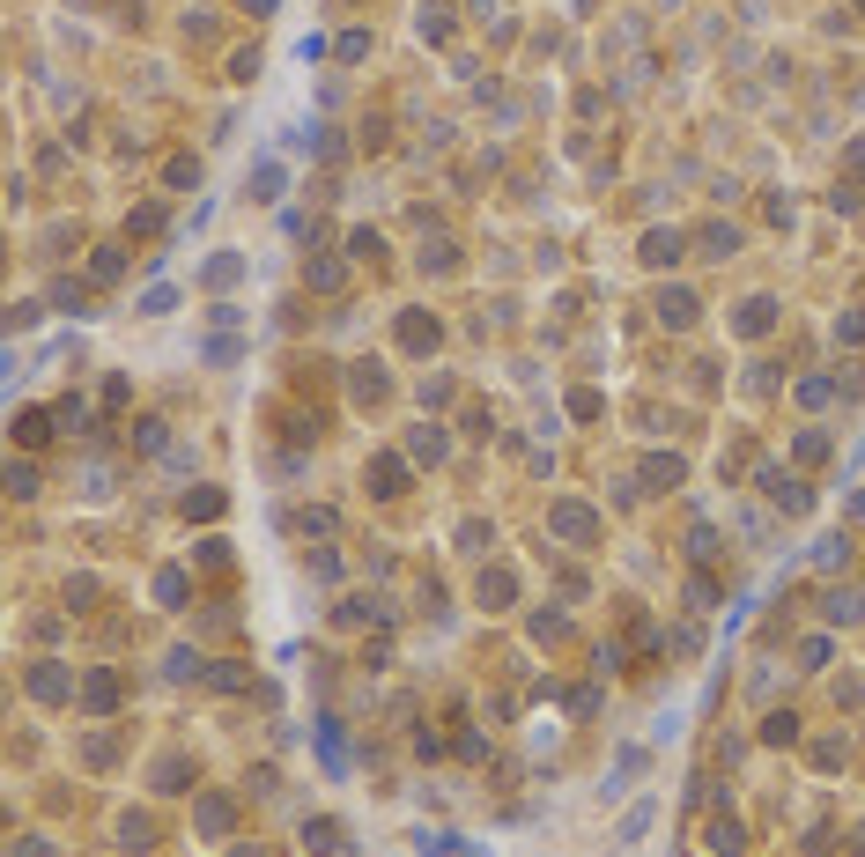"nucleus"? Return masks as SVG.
Wrapping results in <instances>:
<instances>
[{
  "instance_id": "f257e3e1",
  "label": "nucleus",
  "mask_w": 865,
  "mask_h": 857,
  "mask_svg": "<svg viewBox=\"0 0 865 857\" xmlns=\"http://www.w3.org/2000/svg\"><path fill=\"white\" fill-rule=\"evenodd\" d=\"M703 850H710V857H740V850H747V835H740V821H732V813H718V821H710V828H703Z\"/></svg>"
},
{
  "instance_id": "f03ea898",
  "label": "nucleus",
  "mask_w": 865,
  "mask_h": 857,
  "mask_svg": "<svg viewBox=\"0 0 865 857\" xmlns=\"http://www.w3.org/2000/svg\"><path fill=\"white\" fill-rule=\"evenodd\" d=\"M474 592H481V606H488V614H503V606L518 599V577H511V569H481V584H474Z\"/></svg>"
},
{
  "instance_id": "7ed1b4c3",
  "label": "nucleus",
  "mask_w": 865,
  "mask_h": 857,
  "mask_svg": "<svg viewBox=\"0 0 865 857\" xmlns=\"http://www.w3.org/2000/svg\"><path fill=\"white\" fill-rule=\"evenodd\" d=\"M193 821H200V835H215V843H222V835L237 828V806H230V798H200Z\"/></svg>"
},
{
  "instance_id": "20e7f679",
  "label": "nucleus",
  "mask_w": 865,
  "mask_h": 857,
  "mask_svg": "<svg viewBox=\"0 0 865 857\" xmlns=\"http://www.w3.org/2000/svg\"><path fill=\"white\" fill-rule=\"evenodd\" d=\"M555 532H562V540H599V518H592L585 503H555Z\"/></svg>"
},
{
  "instance_id": "39448f33",
  "label": "nucleus",
  "mask_w": 865,
  "mask_h": 857,
  "mask_svg": "<svg viewBox=\"0 0 865 857\" xmlns=\"http://www.w3.org/2000/svg\"><path fill=\"white\" fill-rule=\"evenodd\" d=\"M658 326H673V333L695 326V296L688 289H666V296H658Z\"/></svg>"
},
{
  "instance_id": "423d86ee",
  "label": "nucleus",
  "mask_w": 865,
  "mask_h": 857,
  "mask_svg": "<svg viewBox=\"0 0 865 857\" xmlns=\"http://www.w3.org/2000/svg\"><path fill=\"white\" fill-rule=\"evenodd\" d=\"M762 495H769L777 510H792V518L806 510V488H799V481H784V473H762Z\"/></svg>"
},
{
  "instance_id": "0eeeda50",
  "label": "nucleus",
  "mask_w": 865,
  "mask_h": 857,
  "mask_svg": "<svg viewBox=\"0 0 865 857\" xmlns=\"http://www.w3.org/2000/svg\"><path fill=\"white\" fill-rule=\"evenodd\" d=\"M82 702H89V710L104 717L111 702H119V673H89V680H82Z\"/></svg>"
},
{
  "instance_id": "6e6552de",
  "label": "nucleus",
  "mask_w": 865,
  "mask_h": 857,
  "mask_svg": "<svg viewBox=\"0 0 865 857\" xmlns=\"http://www.w3.org/2000/svg\"><path fill=\"white\" fill-rule=\"evenodd\" d=\"M400 481H407V466L392 459V451H385V459H370V495H400Z\"/></svg>"
},
{
  "instance_id": "1a4fd4ad",
  "label": "nucleus",
  "mask_w": 865,
  "mask_h": 857,
  "mask_svg": "<svg viewBox=\"0 0 865 857\" xmlns=\"http://www.w3.org/2000/svg\"><path fill=\"white\" fill-rule=\"evenodd\" d=\"M304 850L311 857H333V850H341V821H304Z\"/></svg>"
},
{
  "instance_id": "9d476101",
  "label": "nucleus",
  "mask_w": 865,
  "mask_h": 857,
  "mask_svg": "<svg viewBox=\"0 0 865 857\" xmlns=\"http://www.w3.org/2000/svg\"><path fill=\"white\" fill-rule=\"evenodd\" d=\"M30 688L45 695V702H67V695H74V680L60 673V665H37V673H30Z\"/></svg>"
},
{
  "instance_id": "9b49d317",
  "label": "nucleus",
  "mask_w": 865,
  "mask_h": 857,
  "mask_svg": "<svg viewBox=\"0 0 865 857\" xmlns=\"http://www.w3.org/2000/svg\"><path fill=\"white\" fill-rule=\"evenodd\" d=\"M740 252V230H732V222H710L703 230V259H732Z\"/></svg>"
},
{
  "instance_id": "f8f14e48",
  "label": "nucleus",
  "mask_w": 865,
  "mask_h": 857,
  "mask_svg": "<svg viewBox=\"0 0 865 857\" xmlns=\"http://www.w3.org/2000/svg\"><path fill=\"white\" fill-rule=\"evenodd\" d=\"M673 259H681V237H673V230H651V237H644V266H673Z\"/></svg>"
},
{
  "instance_id": "ddd939ff",
  "label": "nucleus",
  "mask_w": 865,
  "mask_h": 857,
  "mask_svg": "<svg viewBox=\"0 0 865 857\" xmlns=\"http://www.w3.org/2000/svg\"><path fill=\"white\" fill-rule=\"evenodd\" d=\"M400 340H407V348H437V318L407 311V318H400Z\"/></svg>"
},
{
  "instance_id": "4468645a",
  "label": "nucleus",
  "mask_w": 865,
  "mask_h": 857,
  "mask_svg": "<svg viewBox=\"0 0 865 857\" xmlns=\"http://www.w3.org/2000/svg\"><path fill=\"white\" fill-rule=\"evenodd\" d=\"M769 318H777V303H769V296H747L740 303V333H769Z\"/></svg>"
},
{
  "instance_id": "2eb2a0df",
  "label": "nucleus",
  "mask_w": 865,
  "mask_h": 857,
  "mask_svg": "<svg viewBox=\"0 0 865 857\" xmlns=\"http://www.w3.org/2000/svg\"><path fill=\"white\" fill-rule=\"evenodd\" d=\"M52 422H60V414H15V436H23V444H45V436H52Z\"/></svg>"
},
{
  "instance_id": "dca6fc26",
  "label": "nucleus",
  "mask_w": 865,
  "mask_h": 857,
  "mask_svg": "<svg viewBox=\"0 0 865 857\" xmlns=\"http://www.w3.org/2000/svg\"><path fill=\"white\" fill-rule=\"evenodd\" d=\"M792 732H799V717H792V710H769V717H762V739H769V747H784Z\"/></svg>"
},
{
  "instance_id": "f3484780",
  "label": "nucleus",
  "mask_w": 865,
  "mask_h": 857,
  "mask_svg": "<svg viewBox=\"0 0 865 857\" xmlns=\"http://www.w3.org/2000/svg\"><path fill=\"white\" fill-rule=\"evenodd\" d=\"M119 843H126V850H148V843H156V828H148L141 813H126V821H119Z\"/></svg>"
},
{
  "instance_id": "a211bd4d",
  "label": "nucleus",
  "mask_w": 865,
  "mask_h": 857,
  "mask_svg": "<svg viewBox=\"0 0 865 857\" xmlns=\"http://www.w3.org/2000/svg\"><path fill=\"white\" fill-rule=\"evenodd\" d=\"M355 399H385V370L378 363H355Z\"/></svg>"
},
{
  "instance_id": "6ab92c4d",
  "label": "nucleus",
  "mask_w": 865,
  "mask_h": 857,
  "mask_svg": "<svg viewBox=\"0 0 865 857\" xmlns=\"http://www.w3.org/2000/svg\"><path fill=\"white\" fill-rule=\"evenodd\" d=\"M644 481L651 488H673V481H681V459H673V451H666V459H644Z\"/></svg>"
},
{
  "instance_id": "aec40b11",
  "label": "nucleus",
  "mask_w": 865,
  "mask_h": 857,
  "mask_svg": "<svg viewBox=\"0 0 865 857\" xmlns=\"http://www.w3.org/2000/svg\"><path fill=\"white\" fill-rule=\"evenodd\" d=\"M185 776H193V769H185L178 754H171V761H156V791H185Z\"/></svg>"
},
{
  "instance_id": "412c9836",
  "label": "nucleus",
  "mask_w": 865,
  "mask_h": 857,
  "mask_svg": "<svg viewBox=\"0 0 865 857\" xmlns=\"http://www.w3.org/2000/svg\"><path fill=\"white\" fill-rule=\"evenodd\" d=\"M8 495H15V503H30V495H37V466H8Z\"/></svg>"
},
{
  "instance_id": "4be33fe9",
  "label": "nucleus",
  "mask_w": 865,
  "mask_h": 857,
  "mask_svg": "<svg viewBox=\"0 0 865 857\" xmlns=\"http://www.w3.org/2000/svg\"><path fill=\"white\" fill-rule=\"evenodd\" d=\"M156 599H163V606L185 599V577H178V569H163V577H156Z\"/></svg>"
},
{
  "instance_id": "5701e85b",
  "label": "nucleus",
  "mask_w": 865,
  "mask_h": 857,
  "mask_svg": "<svg viewBox=\"0 0 865 857\" xmlns=\"http://www.w3.org/2000/svg\"><path fill=\"white\" fill-rule=\"evenodd\" d=\"M836 340H851V348H865V318H858V311H843V318H836Z\"/></svg>"
},
{
  "instance_id": "b1692460",
  "label": "nucleus",
  "mask_w": 865,
  "mask_h": 857,
  "mask_svg": "<svg viewBox=\"0 0 865 857\" xmlns=\"http://www.w3.org/2000/svg\"><path fill=\"white\" fill-rule=\"evenodd\" d=\"M415 459H444V436L437 429H415Z\"/></svg>"
},
{
  "instance_id": "393cba45",
  "label": "nucleus",
  "mask_w": 865,
  "mask_h": 857,
  "mask_svg": "<svg viewBox=\"0 0 865 857\" xmlns=\"http://www.w3.org/2000/svg\"><path fill=\"white\" fill-rule=\"evenodd\" d=\"M134 444L141 451H163V422H134Z\"/></svg>"
},
{
  "instance_id": "a878e982",
  "label": "nucleus",
  "mask_w": 865,
  "mask_h": 857,
  "mask_svg": "<svg viewBox=\"0 0 865 857\" xmlns=\"http://www.w3.org/2000/svg\"><path fill=\"white\" fill-rule=\"evenodd\" d=\"M829 621H858V592H836L829 599Z\"/></svg>"
},
{
  "instance_id": "bb28decb",
  "label": "nucleus",
  "mask_w": 865,
  "mask_h": 857,
  "mask_svg": "<svg viewBox=\"0 0 865 857\" xmlns=\"http://www.w3.org/2000/svg\"><path fill=\"white\" fill-rule=\"evenodd\" d=\"M8 857H52V843H37V835H23V843H15Z\"/></svg>"
},
{
  "instance_id": "cd10ccee",
  "label": "nucleus",
  "mask_w": 865,
  "mask_h": 857,
  "mask_svg": "<svg viewBox=\"0 0 865 857\" xmlns=\"http://www.w3.org/2000/svg\"><path fill=\"white\" fill-rule=\"evenodd\" d=\"M851 857H865V828H858V835H851Z\"/></svg>"
},
{
  "instance_id": "c85d7f7f",
  "label": "nucleus",
  "mask_w": 865,
  "mask_h": 857,
  "mask_svg": "<svg viewBox=\"0 0 865 857\" xmlns=\"http://www.w3.org/2000/svg\"><path fill=\"white\" fill-rule=\"evenodd\" d=\"M237 857H267V850H237Z\"/></svg>"
}]
</instances>
